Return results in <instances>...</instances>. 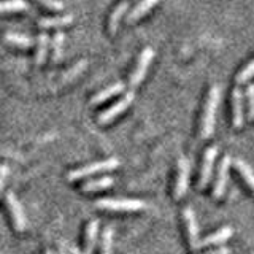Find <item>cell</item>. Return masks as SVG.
Wrapping results in <instances>:
<instances>
[{
    "instance_id": "6da1fadb",
    "label": "cell",
    "mask_w": 254,
    "mask_h": 254,
    "mask_svg": "<svg viewBox=\"0 0 254 254\" xmlns=\"http://www.w3.org/2000/svg\"><path fill=\"white\" fill-rule=\"evenodd\" d=\"M219 97H221L219 86H213L210 89L208 99H206L203 118H202L200 137L203 140L210 138L213 135V132H214V123H216V111H218V105H219Z\"/></svg>"
},
{
    "instance_id": "7a4b0ae2",
    "label": "cell",
    "mask_w": 254,
    "mask_h": 254,
    "mask_svg": "<svg viewBox=\"0 0 254 254\" xmlns=\"http://www.w3.org/2000/svg\"><path fill=\"white\" fill-rule=\"evenodd\" d=\"M95 206L108 211H140L146 208V203L135 198H100L95 202Z\"/></svg>"
},
{
    "instance_id": "3957f363",
    "label": "cell",
    "mask_w": 254,
    "mask_h": 254,
    "mask_svg": "<svg viewBox=\"0 0 254 254\" xmlns=\"http://www.w3.org/2000/svg\"><path fill=\"white\" fill-rule=\"evenodd\" d=\"M119 165V161L116 157H110V159H105V161H100V162H94V164H89V165H84V167H79L76 170H71L67 178L68 181H76V180H81V178H86V177H91V175H95V173H100V172H108V170H113Z\"/></svg>"
},
{
    "instance_id": "277c9868",
    "label": "cell",
    "mask_w": 254,
    "mask_h": 254,
    "mask_svg": "<svg viewBox=\"0 0 254 254\" xmlns=\"http://www.w3.org/2000/svg\"><path fill=\"white\" fill-rule=\"evenodd\" d=\"M153 59H154V50H151V48H145L143 53L140 54L137 67H135L133 73L130 76V81H129L130 87H137V86L141 84V81L146 76V71H148V68L151 65V62H153Z\"/></svg>"
},
{
    "instance_id": "5b68a950",
    "label": "cell",
    "mask_w": 254,
    "mask_h": 254,
    "mask_svg": "<svg viewBox=\"0 0 254 254\" xmlns=\"http://www.w3.org/2000/svg\"><path fill=\"white\" fill-rule=\"evenodd\" d=\"M5 202L8 206V211H10V214H11V221H13L16 230H18V232L26 230L27 219H26V214H24V210H22L21 203L18 202V198H16V195L13 192H6Z\"/></svg>"
},
{
    "instance_id": "8992f818",
    "label": "cell",
    "mask_w": 254,
    "mask_h": 254,
    "mask_svg": "<svg viewBox=\"0 0 254 254\" xmlns=\"http://www.w3.org/2000/svg\"><path fill=\"white\" fill-rule=\"evenodd\" d=\"M133 102V92H127L121 100H118L115 105H111L110 108L103 110L99 115V124H108L110 121H113L115 118H118L123 113L124 110H127Z\"/></svg>"
},
{
    "instance_id": "52a82bcc",
    "label": "cell",
    "mask_w": 254,
    "mask_h": 254,
    "mask_svg": "<svg viewBox=\"0 0 254 254\" xmlns=\"http://www.w3.org/2000/svg\"><path fill=\"white\" fill-rule=\"evenodd\" d=\"M183 219H185V226H186V234H188L189 246L192 250H198V248H200V240H198V224H197L194 210L189 208V206L183 210Z\"/></svg>"
},
{
    "instance_id": "ba28073f",
    "label": "cell",
    "mask_w": 254,
    "mask_h": 254,
    "mask_svg": "<svg viewBox=\"0 0 254 254\" xmlns=\"http://www.w3.org/2000/svg\"><path fill=\"white\" fill-rule=\"evenodd\" d=\"M230 164H232V159H230V156H224V157H222V161H221V164L218 167L216 181H214V188H213V197L214 198H221L222 194H224L227 180H229Z\"/></svg>"
},
{
    "instance_id": "9c48e42d",
    "label": "cell",
    "mask_w": 254,
    "mask_h": 254,
    "mask_svg": "<svg viewBox=\"0 0 254 254\" xmlns=\"http://www.w3.org/2000/svg\"><path fill=\"white\" fill-rule=\"evenodd\" d=\"M188 181H189V161L186 157H180L177 183H175V190H173V195L177 200L181 197H185L188 190Z\"/></svg>"
},
{
    "instance_id": "30bf717a",
    "label": "cell",
    "mask_w": 254,
    "mask_h": 254,
    "mask_svg": "<svg viewBox=\"0 0 254 254\" xmlns=\"http://www.w3.org/2000/svg\"><path fill=\"white\" fill-rule=\"evenodd\" d=\"M218 156V148L216 146H210L208 149L205 151L203 156V164H202V170H200V181H198V188H205L210 183L211 173H213V165L214 161H216Z\"/></svg>"
},
{
    "instance_id": "8fae6325",
    "label": "cell",
    "mask_w": 254,
    "mask_h": 254,
    "mask_svg": "<svg viewBox=\"0 0 254 254\" xmlns=\"http://www.w3.org/2000/svg\"><path fill=\"white\" fill-rule=\"evenodd\" d=\"M232 119H234V127H242L243 126V94L240 89L232 91Z\"/></svg>"
},
{
    "instance_id": "7c38bea8",
    "label": "cell",
    "mask_w": 254,
    "mask_h": 254,
    "mask_svg": "<svg viewBox=\"0 0 254 254\" xmlns=\"http://www.w3.org/2000/svg\"><path fill=\"white\" fill-rule=\"evenodd\" d=\"M124 91V84L123 83H115L111 84L108 87H105V89H102L100 92H97L94 95V97L91 99V105H99V103L108 100L110 97H115V95L121 94Z\"/></svg>"
},
{
    "instance_id": "4fadbf2b",
    "label": "cell",
    "mask_w": 254,
    "mask_h": 254,
    "mask_svg": "<svg viewBox=\"0 0 254 254\" xmlns=\"http://www.w3.org/2000/svg\"><path fill=\"white\" fill-rule=\"evenodd\" d=\"M97 235H99V221L92 219L89 221V224L86 227V243H84L86 254H92L95 248V242H97Z\"/></svg>"
},
{
    "instance_id": "5bb4252c",
    "label": "cell",
    "mask_w": 254,
    "mask_h": 254,
    "mask_svg": "<svg viewBox=\"0 0 254 254\" xmlns=\"http://www.w3.org/2000/svg\"><path fill=\"white\" fill-rule=\"evenodd\" d=\"M230 237H232V227L224 226V227H221L218 232H214L208 237H205L203 240H200V248H203V246H210V245H216V243H222Z\"/></svg>"
},
{
    "instance_id": "9a60e30c",
    "label": "cell",
    "mask_w": 254,
    "mask_h": 254,
    "mask_svg": "<svg viewBox=\"0 0 254 254\" xmlns=\"http://www.w3.org/2000/svg\"><path fill=\"white\" fill-rule=\"evenodd\" d=\"M115 180L111 177H102V178H95V180H91L83 185V192L89 194V192H97V190H102V189H107L110 186H113Z\"/></svg>"
},
{
    "instance_id": "2e32d148",
    "label": "cell",
    "mask_w": 254,
    "mask_h": 254,
    "mask_svg": "<svg viewBox=\"0 0 254 254\" xmlns=\"http://www.w3.org/2000/svg\"><path fill=\"white\" fill-rule=\"evenodd\" d=\"M157 2L159 0H141L137 6L132 8V11L129 13V16H127V22H135L140 18H143V16H145Z\"/></svg>"
},
{
    "instance_id": "e0dca14e",
    "label": "cell",
    "mask_w": 254,
    "mask_h": 254,
    "mask_svg": "<svg viewBox=\"0 0 254 254\" xmlns=\"http://www.w3.org/2000/svg\"><path fill=\"white\" fill-rule=\"evenodd\" d=\"M127 10H129V2H121V3H118V6L113 10V13H111V16H110V24H108V29H110V34L111 35L116 34L118 26H119V21H121V18L126 14Z\"/></svg>"
},
{
    "instance_id": "ac0fdd59",
    "label": "cell",
    "mask_w": 254,
    "mask_h": 254,
    "mask_svg": "<svg viewBox=\"0 0 254 254\" xmlns=\"http://www.w3.org/2000/svg\"><path fill=\"white\" fill-rule=\"evenodd\" d=\"M71 21H73V16L67 14V16H56V18H43L38 21V26L48 29V27H64V26H70Z\"/></svg>"
},
{
    "instance_id": "d6986e66",
    "label": "cell",
    "mask_w": 254,
    "mask_h": 254,
    "mask_svg": "<svg viewBox=\"0 0 254 254\" xmlns=\"http://www.w3.org/2000/svg\"><path fill=\"white\" fill-rule=\"evenodd\" d=\"M234 164H235V169L238 170V173L242 175V178L246 181V185H248L250 189L254 192V172L251 170V167L245 161H242V159H237Z\"/></svg>"
},
{
    "instance_id": "ffe728a7",
    "label": "cell",
    "mask_w": 254,
    "mask_h": 254,
    "mask_svg": "<svg viewBox=\"0 0 254 254\" xmlns=\"http://www.w3.org/2000/svg\"><path fill=\"white\" fill-rule=\"evenodd\" d=\"M48 46H50V38L46 34H42L37 38V54H35V64L37 65H43L48 54Z\"/></svg>"
},
{
    "instance_id": "44dd1931",
    "label": "cell",
    "mask_w": 254,
    "mask_h": 254,
    "mask_svg": "<svg viewBox=\"0 0 254 254\" xmlns=\"http://www.w3.org/2000/svg\"><path fill=\"white\" fill-rule=\"evenodd\" d=\"M29 8V3L26 0H5L0 5V11L2 13H18V11H24Z\"/></svg>"
},
{
    "instance_id": "7402d4cb",
    "label": "cell",
    "mask_w": 254,
    "mask_h": 254,
    "mask_svg": "<svg viewBox=\"0 0 254 254\" xmlns=\"http://www.w3.org/2000/svg\"><path fill=\"white\" fill-rule=\"evenodd\" d=\"M5 42L8 45H14V46H19V48H30L34 45V38L26 37V35H21V34H6L5 35Z\"/></svg>"
},
{
    "instance_id": "603a6c76",
    "label": "cell",
    "mask_w": 254,
    "mask_h": 254,
    "mask_svg": "<svg viewBox=\"0 0 254 254\" xmlns=\"http://www.w3.org/2000/svg\"><path fill=\"white\" fill-rule=\"evenodd\" d=\"M111 251H113V229L105 227L102 234L100 254H111Z\"/></svg>"
},
{
    "instance_id": "cb8c5ba5",
    "label": "cell",
    "mask_w": 254,
    "mask_h": 254,
    "mask_svg": "<svg viewBox=\"0 0 254 254\" xmlns=\"http://www.w3.org/2000/svg\"><path fill=\"white\" fill-rule=\"evenodd\" d=\"M64 37L62 32H56V35L53 38V61L54 62H59L61 56H62V48H64Z\"/></svg>"
},
{
    "instance_id": "d4e9b609",
    "label": "cell",
    "mask_w": 254,
    "mask_h": 254,
    "mask_svg": "<svg viewBox=\"0 0 254 254\" xmlns=\"http://www.w3.org/2000/svg\"><path fill=\"white\" fill-rule=\"evenodd\" d=\"M87 67V61L86 59H81L79 61L76 65H73L71 67L65 75L62 76V83H68V81H71V79H73L75 76H78L79 73H81V71L84 70Z\"/></svg>"
},
{
    "instance_id": "484cf974",
    "label": "cell",
    "mask_w": 254,
    "mask_h": 254,
    "mask_svg": "<svg viewBox=\"0 0 254 254\" xmlns=\"http://www.w3.org/2000/svg\"><path fill=\"white\" fill-rule=\"evenodd\" d=\"M253 76H254V61H251L248 65H246L240 73L237 75V83H246Z\"/></svg>"
},
{
    "instance_id": "4316f807",
    "label": "cell",
    "mask_w": 254,
    "mask_h": 254,
    "mask_svg": "<svg viewBox=\"0 0 254 254\" xmlns=\"http://www.w3.org/2000/svg\"><path fill=\"white\" fill-rule=\"evenodd\" d=\"M43 6H46L48 10H53V11H61L64 10V3L59 2V0H37Z\"/></svg>"
},
{
    "instance_id": "83f0119b",
    "label": "cell",
    "mask_w": 254,
    "mask_h": 254,
    "mask_svg": "<svg viewBox=\"0 0 254 254\" xmlns=\"http://www.w3.org/2000/svg\"><path fill=\"white\" fill-rule=\"evenodd\" d=\"M246 95H248V107H250V116L254 118V84H250L246 89Z\"/></svg>"
},
{
    "instance_id": "f1b7e54d",
    "label": "cell",
    "mask_w": 254,
    "mask_h": 254,
    "mask_svg": "<svg viewBox=\"0 0 254 254\" xmlns=\"http://www.w3.org/2000/svg\"><path fill=\"white\" fill-rule=\"evenodd\" d=\"M203 254H230V250L229 248H219V250L208 251V253H203Z\"/></svg>"
},
{
    "instance_id": "f546056e",
    "label": "cell",
    "mask_w": 254,
    "mask_h": 254,
    "mask_svg": "<svg viewBox=\"0 0 254 254\" xmlns=\"http://www.w3.org/2000/svg\"><path fill=\"white\" fill-rule=\"evenodd\" d=\"M6 173H8V169H6V165H2V189L5 188V181H6Z\"/></svg>"
},
{
    "instance_id": "4dcf8cb0",
    "label": "cell",
    "mask_w": 254,
    "mask_h": 254,
    "mask_svg": "<svg viewBox=\"0 0 254 254\" xmlns=\"http://www.w3.org/2000/svg\"><path fill=\"white\" fill-rule=\"evenodd\" d=\"M67 245H65V242H62L61 245H59V254H67Z\"/></svg>"
},
{
    "instance_id": "1f68e13d",
    "label": "cell",
    "mask_w": 254,
    "mask_h": 254,
    "mask_svg": "<svg viewBox=\"0 0 254 254\" xmlns=\"http://www.w3.org/2000/svg\"><path fill=\"white\" fill-rule=\"evenodd\" d=\"M71 253H73V254H86L84 251H79L78 248H71Z\"/></svg>"
},
{
    "instance_id": "d6a6232c",
    "label": "cell",
    "mask_w": 254,
    "mask_h": 254,
    "mask_svg": "<svg viewBox=\"0 0 254 254\" xmlns=\"http://www.w3.org/2000/svg\"><path fill=\"white\" fill-rule=\"evenodd\" d=\"M45 254H54V253H53V251H50V250H46V251H45Z\"/></svg>"
}]
</instances>
